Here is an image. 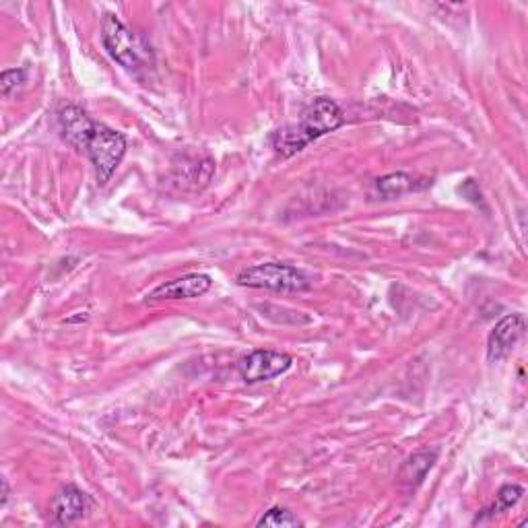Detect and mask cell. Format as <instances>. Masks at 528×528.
<instances>
[{
  "label": "cell",
  "instance_id": "3",
  "mask_svg": "<svg viewBox=\"0 0 528 528\" xmlns=\"http://www.w3.org/2000/svg\"><path fill=\"white\" fill-rule=\"evenodd\" d=\"M238 285L250 289H269V291H306L310 289V279L300 271L285 262H262L254 267L244 269L238 275Z\"/></svg>",
  "mask_w": 528,
  "mask_h": 528
},
{
  "label": "cell",
  "instance_id": "11",
  "mask_svg": "<svg viewBox=\"0 0 528 528\" xmlns=\"http://www.w3.org/2000/svg\"><path fill=\"white\" fill-rule=\"evenodd\" d=\"M438 454L436 452H417L411 458L405 460V465L399 471V479L401 483L409 485V487H417L425 475L432 471V467L436 465Z\"/></svg>",
  "mask_w": 528,
  "mask_h": 528
},
{
  "label": "cell",
  "instance_id": "1",
  "mask_svg": "<svg viewBox=\"0 0 528 528\" xmlns=\"http://www.w3.org/2000/svg\"><path fill=\"white\" fill-rule=\"evenodd\" d=\"M345 124L341 108L328 97H316L314 102L300 114L295 124H287L271 135L273 149L281 157H291L306 149L312 141L328 135Z\"/></svg>",
  "mask_w": 528,
  "mask_h": 528
},
{
  "label": "cell",
  "instance_id": "9",
  "mask_svg": "<svg viewBox=\"0 0 528 528\" xmlns=\"http://www.w3.org/2000/svg\"><path fill=\"white\" fill-rule=\"evenodd\" d=\"M213 285V279L203 273H190L168 283H161L151 293H147V302L163 300H192V297L205 295Z\"/></svg>",
  "mask_w": 528,
  "mask_h": 528
},
{
  "label": "cell",
  "instance_id": "10",
  "mask_svg": "<svg viewBox=\"0 0 528 528\" xmlns=\"http://www.w3.org/2000/svg\"><path fill=\"white\" fill-rule=\"evenodd\" d=\"M427 186H432V180L417 178V176L407 174V172L388 174V176L376 180V190H378V194L384 198V201H390V198L405 196V194H409V192L423 190V188H427Z\"/></svg>",
  "mask_w": 528,
  "mask_h": 528
},
{
  "label": "cell",
  "instance_id": "7",
  "mask_svg": "<svg viewBox=\"0 0 528 528\" xmlns=\"http://www.w3.org/2000/svg\"><path fill=\"white\" fill-rule=\"evenodd\" d=\"M58 128H60V135L62 139L73 145L79 151L87 149V143L91 141L93 132L97 128V122L91 120V116L75 104H69L58 110Z\"/></svg>",
  "mask_w": 528,
  "mask_h": 528
},
{
  "label": "cell",
  "instance_id": "8",
  "mask_svg": "<svg viewBox=\"0 0 528 528\" xmlns=\"http://www.w3.org/2000/svg\"><path fill=\"white\" fill-rule=\"evenodd\" d=\"M89 510H91L89 495L83 493L75 485H66L54 495V500H52V506H50L52 524L71 526L79 522L81 518H85Z\"/></svg>",
  "mask_w": 528,
  "mask_h": 528
},
{
  "label": "cell",
  "instance_id": "5",
  "mask_svg": "<svg viewBox=\"0 0 528 528\" xmlns=\"http://www.w3.org/2000/svg\"><path fill=\"white\" fill-rule=\"evenodd\" d=\"M291 366H293L291 355L281 353V351L258 349V351L244 355L238 361V372H240L244 382L260 384V382H269V380L285 374Z\"/></svg>",
  "mask_w": 528,
  "mask_h": 528
},
{
  "label": "cell",
  "instance_id": "4",
  "mask_svg": "<svg viewBox=\"0 0 528 528\" xmlns=\"http://www.w3.org/2000/svg\"><path fill=\"white\" fill-rule=\"evenodd\" d=\"M85 151L93 163L97 182L106 184L126 155V137L114 128L97 124Z\"/></svg>",
  "mask_w": 528,
  "mask_h": 528
},
{
  "label": "cell",
  "instance_id": "6",
  "mask_svg": "<svg viewBox=\"0 0 528 528\" xmlns=\"http://www.w3.org/2000/svg\"><path fill=\"white\" fill-rule=\"evenodd\" d=\"M524 330H526V322H524L522 314L504 316L489 333L487 359L491 363H498V361L506 359L516 349L520 339L524 337Z\"/></svg>",
  "mask_w": 528,
  "mask_h": 528
},
{
  "label": "cell",
  "instance_id": "14",
  "mask_svg": "<svg viewBox=\"0 0 528 528\" xmlns=\"http://www.w3.org/2000/svg\"><path fill=\"white\" fill-rule=\"evenodd\" d=\"M27 79V71L25 69H9L3 71L0 75V89H3V95L9 97L17 87H21Z\"/></svg>",
  "mask_w": 528,
  "mask_h": 528
},
{
  "label": "cell",
  "instance_id": "12",
  "mask_svg": "<svg viewBox=\"0 0 528 528\" xmlns=\"http://www.w3.org/2000/svg\"><path fill=\"white\" fill-rule=\"evenodd\" d=\"M522 495H524V489H522L520 485H504V487L498 491V495H495V502H493L489 508H485V510L475 518V524H479V522H489V520H493L495 516H500V514L508 512L510 508H514V506L520 502Z\"/></svg>",
  "mask_w": 528,
  "mask_h": 528
},
{
  "label": "cell",
  "instance_id": "15",
  "mask_svg": "<svg viewBox=\"0 0 528 528\" xmlns=\"http://www.w3.org/2000/svg\"><path fill=\"white\" fill-rule=\"evenodd\" d=\"M7 500H9V483H7V479L3 481V506L7 504Z\"/></svg>",
  "mask_w": 528,
  "mask_h": 528
},
{
  "label": "cell",
  "instance_id": "2",
  "mask_svg": "<svg viewBox=\"0 0 528 528\" xmlns=\"http://www.w3.org/2000/svg\"><path fill=\"white\" fill-rule=\"evenodd\" d=\"M102 44L106 52L128 71L149 69V64H153L151 46L139 36V33L128 29L118 19V15L112 13L104 15Z\"/></svg>",
  "mask_w": 528,
  "mask_h": 528
},
{
  "label": "cell",
  "instance_id": "13",
  "mask_svg": "<svg viewBox=\"0 0 528 528\" xmlns=\"http://www.w3.org/2000/svg\"><path fill=\"white\" fill-rule=\"evenodd\" d=\"M256 524L258 526H273V528H289V526H302L304 522L285 508H271Z\"/></svg>",
  "mask_w": 528,
  "mask_h": 528
}]
</instances>
